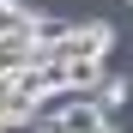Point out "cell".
<instances>
[{"mask_svg": "<svg viewBox=\"0 0 133 133\" xmlns=\"http://www.w3.org/2000/svg\"><path fill=\"white\" fill-rule=\"evenodd\" d=\"M103 73H109L103 61H66V66H61V91H79V97H91L97 85H103Z\"/></svg>", "mask_w": 133, "mask_h": 133, "instance_id": "2", "label": "cell"}, {"mask_svg": "<svg viewBox=\"0 0 133 133\" xmlns=\"http://www.w3.org/2000/svg\"><path fill=\"white\" fill-rule=\"evenodd\" d=\"M127 6H133V0H127Z\"/></svg>", "mask_w": 133, "mask_h": 133, "instance_id": "5", "label": "cell"}, {"mask_svg": "<svg viewBox=\"0 0 133 133\" xmlns=\"http://www.w3.org/2000/svg\"><path fill=\"white\" fill-rule=\"evenodd\" d=\"M127 91H133V85H127L121 73H103V85H97V109H109V115H115V109L127 103Z\"/></svg>", "mask_w": 133, "mask_h": 133, "instance_id": "3", "label": "cell"}, {"mask_svg": "<svg viewBox=\"0 0 133 133\" xmlns=\"http://www.w3.org/2000/svg\"><path fill=\"white\" fill-rule=\"evenodd\" d=\"M97 133H121V121H115V115H109V121H103V127H97Z\"/></svg>", "mask_w": 133, "mask_h": 133, "instance_id": "4", "label": "cell"}, {"mask_svg": "<svg viewBox=\"0 0 133 133\" xmlns=\"http://www.w3.org/2000/svg\"><path fill=\"white\" fill-rule=\"evenodd\" d=\"M109 121V109H97L91 97H66L55 115H42V133H97Z\"/></svg>", "mask_w": 133, "mask_h": 133, "instance_id": "1", "label": "cell"}, {"mask_svg": "<svg viewBox=\"0 0 133 133\" xmlns=\"http://www.w3.org/2000/svg\"><path fill=\"white\" fill-rule=\"evenodd\" d=\"M0 133H6V127H0Z\"/></svg>", "mask_w": 133, "mask_h": 133, "instance_id": "6", "label": "cell"}]
</instances>
